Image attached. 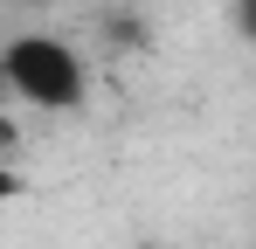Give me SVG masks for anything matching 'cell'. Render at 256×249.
I'll return each instance as SVG.
<instances>
[{"label":"cell","instance_id":"3957f363","mask_svg":"<svg viewBox=\"0 0 256 249\" xmlns=\"http://www.w3.org/2000/svg\"><path fill=\"white\" fill-rule=\"evenodd\" d=\"M236 28H242V35H256V0H236Z\"/></svg>","mask_w":256,"mask_h":249},{"label":"cell","instance_id":"6da1fadb","mask_svg":"<svg viewBox=\"0 0 256 249\" xmlns=\"http://www.w3.org/2000/svg\"><path fill=\"white\" fill-rule=\"evenodd\" d=\"M0 83H7V97H21L28 111L62 118V111H76L90 97V62H84L76 42L48 35V28H21V35L0 42Z\"/></svg>","mask_w":256,"mask_h":249},{"label":"cell","instance_id":"7a4b0ae2","mask_svg":"<svg viewBox=\"0 0 256 249\" xmlns=\"http://www.w3.org/2000/svg\"><path fill=\"white\" fill-rule=\"evenodd\" d=\"M7 201H21V173L0 160V208H7Z\"/></svg>","mask_w":256,"mask_h":249}]
</instances>
